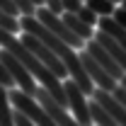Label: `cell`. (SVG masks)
Here are the masks:
<instances>
[{"label":"cell","mask_w":126,"mask_h":126,"mask_svg":"<svg viewBox=\"0 0 126 126\" xmlns=\"http://www.w3.org/2000/svg\"><path fill=\"white\" fill-rule=\"evenodd\" d=\"M0 7H2V10H5V12H10V15H22V12H19V7H17L15 5V0H0Z\"/></svg>","instance_id":"obj_18"},{"label":"cell","mask_w":126,"mask_h":126,"mask_svg":"<svg viewBox=\"0 0 126 126\" xmlns=\"http://www.w3.org/2000/svg\"><path fill=\"white\" fill-rule=\"evenodd\" d=\"M111 94H114V97H116V99H119V102H121V104L126 107V87L121 85V82L114 87V92H111Z\"/></svg>","instance_id":"obj_22"},{"label":"cell","mask_w":126,"mask_h":126,"mask_svg":"<svg viewBox=\"0 0 126 126\" xmlns=\"http://www.w3.org/2000/svg\"><path fill=\"white\" fill-rule=\"evenodd\" d=\"M0 27H5V29H10V32H17V29H22L19 19H17L15 15H10V12H5L2 7H0Z\"/></svg>","instance_id":"obj_13"},{"label":"cell","mask_w":126,"mask_h":126,"mask_svg":"<svg viewBox=\"0 0 126 126\" xmlns=\"http://www.w3.org/2000/svg\"><path fill=\"white\" fill-rule=\"evenodd\" d=\"M32 2H34L36 7H41V5H44V0H32Z\"/></svg>","instance_id":"obj_23"},{"label":"cell","mask_w":126,"mask_h":126,"mask_svg":"<svg viewBox=\"0 0 126 126\" xmlns=\"http://www.w3.org/2000/svg\"><path fill=\"white\" fill-rule=\"evenodd\" d=\"M61 17L65 19V24H68L70 29L75 32L78 36H82L85 41H90V39L94 36V27H92V24H87L85 19H80V17L75 15V12H63Z\"/></svg>","instance_id":"obj_9"},{"label":"cell","mask_w":126,"mask_h":126,"mask_svg":"<svg viewBox=\"0 0 126 126\" xmlns=\"http://www.w3.org/2000/svg\"><path fill=\"white\" fill-rule=\"evenodd\" d=\"M36 17H39V19H41V22H44V24H46V27L53 32L56 36H61L63 41H68V44H70L73 48H82L85 44H87L82 36H78L75 32H73L70 27H68V24H65V19H63L61 15H56L53 10H48L46 5L36 7Z\"/></svg>","instance_id":"obj_2"},{"label":"cell","mask_w":126,"mask_h":126,"mask_svg":"<svg viewBox=\"0 0 126 126\" xmlns=\"http://www.w3.org/2000/svg\"><path fill=\"white\" fill-rule=\"evenodd\" d=\"M0 61L7 65V70L12 73V78H15V82H17L19 90H24V92L32 94V97H36L39 85H36V80H34V75H32V70L24 65V63L19 61L17 56H12L10 51H0Z\"/></svg>","instance_id":"obj_3"},{"label":"cell","mask_w":126,"mask_h":126,"mask_svg":"<svg viewBox=\"0 0 126 126\" xmlns=\"http://www.w3.org/2000/svg\"><path fill=\"white\" fill-rule=\"evenodd\" d=\"M10 90L0 85V126H17L15 124V111L10 107Z\"/></svg>","instance_id":"obj_11"},{"label":"cell","mask_w":126,"mask_h":126,"mask_svg":"<svg viewBox=\"0 0 126 126\" xmlns=\"http://www.w3.org/2000/svg\"><path fill=\"white\" fill-rule=\"evenodd\" d=\"M22 41H24V46L29 48V51L41 63H44V65H46L51 73H56L61 80H65V75H70L68 68H65V63L58 58V53H53V51H51V48H48L39 36H34V34H29V32H24V34H22Z\"/></svg>","instance_id":"obj_1"},{"label":"cell","mask_w":126,"mask_h":126,"mask_svg":"<svg viewBox=\"0 0 126 126\" xmlns=\"http://www.w3.org/2000/svg\"><path fill=\"white\" fill-rule=\"evenodd\" d=\"M85 48H87V51H90V53L94 56V61L99 63V65H102V68H104L109 75H114L116 80H121V78L126 75V73H124V68H121L119 63L114 61V56H111V53H109V51H107L104 46H102V44H99L94 36L90 39V41H87V44H85Z\"/></svg>","instance_id":"obj_7"},{"label":"cell","mask_w":126,"mask_h":126,"mask_svg":"<svg viewBox=\"0 0 126 126\" xmlns=\"http://www.w3.org/2000/svg\"><path fill=\"white\" fill-rule=\"evenodd\" d=\"M121 5H124V7H126V0H124V2H121Z\"/></svg>","instance_id":"obj_26"},{"label":"cell","mask_w":126,"mask_h":126,"mask_svg":"<svg viewBox=\"0 0 126 126\" xmlns=\"http://www.w3.org/2000/svg\"><path fill=\"white\" fill-rule=\"evenodd\" d=\"M15 5L19 7L22 15H36V5L32 0H15Z\"/></svg>","instance_id":"obj_16"},{"label":"cell","mask_w":126,"mask_h":126,"mask_svg":"<svg viewBox=\"0 0 126 126\" xmlns=\"http://www.w3.org/2000/svg\"><path fill=\"white\" fill-rule=\"evenodd\" d=\"M119 82H121V85H124V87H126V75H124V78H121V80H119Z\"/></svg>","instance_id":"obj_24"},{"label":"cell","mask_w":126,"mask_h":126,"mask_svg":"<svg viewBox=\"0 0 126 126\" xmlns=\"http://www.w3.org/2000/svg\"><path fill=\"white\" fill-rule=\"evenodd\" d=\"M0 85H2V87H7V90H15V87H17L12 73L7 70V65H5L2 61H0Z\"/></svg>","instance_id":"obj_14"},{"label":"cell","mask_w":126,"mask_h":126,"mask_svg":"<svg viewBox=\"0 0 126 126\" xmlns=\"http://www.w3.org/2000/svg\"><path fill=\"white\" fill-rule=\"evenodd\" d=\"M80 61H82V65H85V70H87V75L92 78L94 87H102V90H107V92H114V87L119 85V80L114 78V75H109L99 63L94 61V56L85 48L82 53H80Z\"/></svg>","instance_id":"obj_6"},{"label":"cell","mask_w":126,"mask_h":126,"mask_svg":"<svg viewBox=\"0 0 126 126\" xmlns=\"http://www.w3.org/2000/svg\"><path fill=\"white\" fill-rule=\"evenodd\" d=\"M44 5H46L48 10H53L56 15H63L65 10H63V0H44Z\"/></svg>","instance_id":"obj_20"},{"label":"cell","mask_w":126,"mask_h":126,"mask_svg":"<svg viewBox=\"0 0 126 126\" xmlns=\"http://www.w3.org/2000/svg\"><path fill=\"white\" fill-rule=\"evenodd\" d=\"M85 5H90L99 17H109L116 10V2L114 0H85Z\"/></svg>","instance_id":"obj_12"},{"label":"cell","mask_w":126,"mask_h":126,"mask_svg":"<svg viewBox=\"0 0 126 126\" xmlns=\"http://www.w3.org/2000/svg\"><path fill=\"white\" fill-rule=\"evenodd\" d=\"M15 124L17 126H36L27 114H22V111H17V109H15Z\"/></svg>","instance_id":"obj_19"},{"label":"cell","mask_w":126,"mask_h":126,"mask_svg":"<svg viewBox=\"0 0 126 126\" xmlns=\"http://www.w3.org/2000/svg\"><path fill=\"white\" fill-rule=\"evenodd\" d=\"M82 5H85V0H63V10L65 12H75L78 15L82 10Z\"/></svg>","instance_id":"obj_17"},{"label":"cell","mask_w":126,"mask_h":126,"mask_svg":"<svg viewBox=\"0 0 126 126\" xmlns=\"http://www.w3.org/2000/svg\"><path fill=\"white\" fill-rule=\"evenodd\" d=\"M111 17H114L121 27H126V7H124V5H116V10H114V15H111Z\"/></svg>","instance_id":"obj_21"},{"label":"cell","mask_w":126,"mask_h":126,"mask_svg":"<svg viewBox=\"0 0 126 126\" xmlns=\"http://www.w3.org/2000/svg\"><path fill=\"white\" fill-rule=\"evenodd\" d=\"M78 17H80V19H85L87 24H92V27L97 24V22H99V15L94 12V10L90 7V5H82V10L78 12Z\"/></svg>","instance_id":"obj_15"},{"label":"cell","mask_w":126,"mask_h":126,"mask_svg":"<svg viewBox=\"0 0 126 126\" xmlns=\"http://www.w3.org/2000/svg\"><path fill=\"white\" fill-rule=\"evenodd\" d=\"M36 99H39V104L56 119V124H58V126H82L78 119H75V116H73V114H70V111L65 109L61 102L44 87V85H39V90H36Z\"/></svg>","instance_id":"obj_5"},{"label":"cell","mask_w":126,"mask_h":126,"mask_svg":"<svg viewBox=\"0 0 126 126\" xmlns=\"http://www.w3.org/2000/svg\"><path fill=\"white\" fill-rule=\"evenodd\" d=\"M114 2H116V5H121V2H124V0H114Z\"/></svg>","instance_id":"obj_25"},{"label":"cell","mask_w":126,"mask_h":126,"mask_svg":"<svg viewBox=\"0 0 126 126\" xmlns=\"http://www.w3.org/2000/svg\"><path fill=\"white\" fill-rule=\"evenodd\" d=\"M97 27H99L102 32H107L114 41H119V44L126 48V27H121V24H119V22H116L111 15H109V17H99Z\"/></svg>","instance_id":"obj_10"},{"label":"cell","mask_w":126,"mask_h":126,"mask_svg":"<svg viewBox=\"0 0 126 126\" xmlns=\"http://www.w3.org/2000/svg\"><path fill=\"white\" fill-rule=\"evenodd\" d=\"M92 97H94V99H97V102H99V104H102L107 111H109V114H111V116H114V119H116L121 126H126V107H124V104H121V102H119V99H116L111 92L102 90V87H97Z\"/></svg>","instance_id":"obj_8"},{"label":"cell","mask_w":126,"mask_h":126,"mask_svg":"<svg viewBox=\"0 0 126 126\" xmlns=\"http://www.w3.org/2000/svg\"><path fill=\"white\" fill-rule=\"evenodd\" d=\"M65 85V94H68V109L73 111V116L78 119L82 126H92V111H90V102H85V92L75 80H63Z\"/></svg>","instance_id":"obj_4"}]
</instances>
